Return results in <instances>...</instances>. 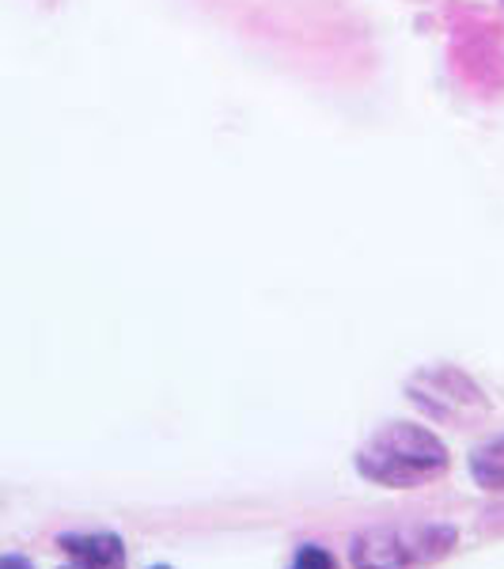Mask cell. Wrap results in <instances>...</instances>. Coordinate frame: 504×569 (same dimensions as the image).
<instances>
[{"label": "cell", "mask_w": 504, "mask_h": 569, "mask_svg": "<svg viewBox=\"0 0 504 569\" xmlns=\"http://www.w3.org/2000/svg\"><path fill=\"white\" fill-rule=\"evenodd\" d=\"M447 463L452 456H447L444 440L414 421H391L356 452V471L375 486H391V490H414V486L433 482L447 471Z\"/></svg>", "instance_id": "1"}, {"label": "cell", "mask_w": 504, "mask_h": 569, "mask_svg": "<svg viewBox=\"0 0 504 569\" xmlns=\"http://www.w3.org/2000/svg\"><path fill=\"white\" fill-rule=\"evenodd\" d=\"M460 543L452 525H417V528H372L353 539L350 555L356 569H425L447 558Z\"/></svg>", "instance_id": "2"}, {"label": "cell", "mask_w": 504, "mask_h": 569, "mask_svg": "<svg viewBox=\"0 0 504 569\" xmlns=\"http://www.w3.org/2000/svg\"><path fill=\"white\" fill-rule=\"evenodd\" d=\"M410 399H417L433 418H460L466 410H490L478 383L460 369H425L410 380Z\"/></svg>", "instance_id": "3"}, {"label": "cell", "mask_w": 504, "mask_h": 569, "mask_svg": "<svg viewBox=\"0 0 504 569\" xmlns=\"http://www.w3.org/2000/svg\"><path fill=\"white\" fill-rule=\"evenodd\" d=\"M58 547L77 569H125V543L114 531H69Z\"/></svg>", "instance_id": "4"}, {"label": "cell", "mask_w": 504, "mask_h": 569, "mask_svg": "<svg viewBox=\"0 0 504 569\" xmlns=\"http://www.w3.org/2000/svg\"><path fill=\"white\" fill-rule=\"evenodd\" d=\"M471 479L474 486L490 493H504V437H493L471 456Z\"/></svg>", "instance_id": "5"}, {"label": "cell", "mask_w": 504, "mask_h": 569, "mask_svg": "<svg viewBox=\"0 0 504 569\" xmlns=\"http://www.w3.org/2000/svg\"><path fill=\"white\" fill-rule=\"evenodd\" d=\"M289 569H337V566H334V558H330V550L308 543L296 550V558H292Z\"/></svg>", "instance_id": "6"}, {"label": "cell", "mask_w": 504, "mask_h": 569, "mask_svg": "<svg viewBox=\"0 0 504 569\" xmlns=\"http://www.w3.org/2000/svg\"><path fill=\"white\" fill-rule=\"evenodd\" d=\"M0 569H34V566L23 555H0Z\"/></svg>", "instance_id": "7"}, {"label": "cell", "mask_w": 504, "mask_h": 569, "mask_svg": "<svg viewBox=\"0 0 504 569\" xmlns=\"http://www.w3.org/2000/svg\"><path fill=\"white\" fill-rule=\"evenodd\" d=\"M152 569H171V566H152Z\"/></svg>", "instance_id": "8"}, {"label": "cell", "mask_w": 504, "mask_h": 569, "mask_svg": "<svg viewBox=\"0 0 504 569\" xmlns=\"http://www.w3.org/2000/svg\"><path fill=\"white\" fill-rule=\"evenodd\" d=\"M72 569H77V566H72Z\"/></svg>", "instance_id": "9"}]
</instances>
